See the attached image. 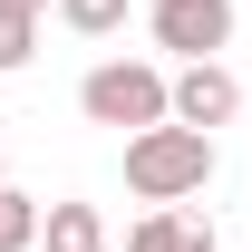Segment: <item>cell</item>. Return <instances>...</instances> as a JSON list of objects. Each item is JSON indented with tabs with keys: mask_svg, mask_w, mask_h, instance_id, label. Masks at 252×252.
I'll return each instance as SVG.
<instances>
[{
	"mask_svg": "<svg viewBox=\"0 0 252 252\" xmlns=\"http://www.w3.org/2000/svg\"><path fill=\"white\" fill-rule=\"evenodd\" d=\"M204 185H214V136H194V126L126 136V194L136 204H194Z\"/></svg>",
	"mask_w": 252,
	"mask_h": 252,
	"instance_id": "cell-1",
	"label": "cell"
},
{
	"mask_svg": "<svg viewBox=\"0 0 252 252\" xmlns=\"http://www.w3.org/2000/svg\"><path fill=\"white\" fill-rule=\"evenodd\" d=\"M78 117H88V126H117V136L165 126V68L156 59H97L88 78H78Z\"/></svg>",
	"mask_w": 252,
	"mask_h": 252,
	"instance_id": "cell-2",
	"label": "cell"
},
{
	"mask_svg": "<svg viewBox=\"0 0 252 252\" xmlns=\"http://www.w3.org/2000/svg\"><path fill=\"white\" fill-rule=\"evenodd\" d=\"M243 117V78L223 59H194V68H175L165 78V126H194V136H214V126H233Z\"/></svg>",
	"mask_w": 252,
	"mask_h": 252,
	"instance_id": "cell-3",
	"label": "cell"
},
{
	"mask_svg": "<svg viewBox=\"0 0 252 252\" xmlns=\"http://www.w3.org/2000/svg\"><path fill=\"white\" fill-rule=\"evenodd\" d=\"M146 39L194 68L214 49H233V0H146Z\"/></svg>",
	"mask_w": 252,
	"mask_h": 252,
	"instance_id": "cell-4",
	"label": "cell"
},
{
	"mask_svg": "<svg viewBox=\"0 0 252 252\" xmlns=\"http://www.w3.org/2000/svg\"><path fill=\"white\" fill-rule=\"evenodd\" d=\"M126 252H223V243H214V233L185 214V204H156V214L126 233Z\"/></svg>",
	"mask_w": 252,
	"mask_h": 252,
	"instance_id": "cell-5",
	"label": "cell"
},
{
	"mask_svg": "<svg viewBox=\"0 0 252 252\" xmlns=\"http://www.w3.org/2000/svg\"><path fill=\"white\" fill-rule=\"evenodd\" d=\"M39 243L49 252H107V223H97V204H49L39 214Z\"/></svg>",
	"mask_w": 252,
	"mask_h": 252,
	"instance_id": "cell-6",
	"label": "cell"
},
{
	"mask_svg": "<svg viewBox=\"0 0 252 252\" xmlns=\"http://www.w3.org/2000/svg\"><path fill=\"white\" fill-rule=\"evenodd\" d=\"M59 10V30H78V39H117L126 30V0H49Z\"/></svg>",
	"mask_w": 252,
	"mask_h": 252,
	"instance_id": "cell-7",
	"label": "cell"
},
{
	"mask_svg": "<svg viewBox=\"0 0 252 252\" xmlns=\"http://www.w3.org/2000/svg\"><path fill=\"white\" fill-rule=\"evenodd\" d=\"M30 243H39V204L20 185H0V252H30Z\"/></svg>",
	"mask_w": 252,
	"mask_h": 252,
	"instance_id": "cell-8",
	"label": "cell"
},
{
	"mask_svg": "<svg viewBox=\"0 0 252 252\" xmlns=\"http://www.w3.org/2000/svg\"><path fill=\"white\" fill-rule=\"evenodd\" d=\"M30 49H39V20L0 10V78H10V68H30Z\"/></svg>",
	"mask_w": 252,
	"mask_h": 252,
	"instance_id": "cell-9",
	"label": "cell"
},
{
	"mask_svg": "<svg viewBox=\"0 0 252 252\" xmlns=\"http://www.w3.org/2000/svg\"><path fill=\"white\" fill-rule=\"evenodd\" d=\"M0 10H20V20H39V10H49V0H0Z\"/></svg>",
	"mask_w": 252,
	"mask_h": 252,
	"instance_id": "cell-10",
	"label": "cell"
},
{
	"mask_svg": "<svg viewBox=\"0 0 252 252\" xmlns=\"http://www.w3.org/2000/svg\"><path fill=\"white\" fill-rule=\"evenodd\" d=\"M0 156H10V117H0ZM0 185H10V175H0Z\"/></svg>",
	"mask_w": 252,
	"mask_h": 252,
	"instance_id": "cell-11",
	"label": "cell"
},
{
	"mask_svg": "<svg viewBox=\"0 0 252 252\" xmlns=\"http://www.w3.org/2000/svg\"><path fill=\"white\" fill-rule=\"evenodd\" d=\"M233 10H243V0H233Z\"/></svg>",
	"mask_w": 252,
	"mask_h": 252,
	"instance_id": "cell-12",
	"label": "cell"
},
{
	"mask_svg": "<svg viewBox=\"0 0 252 252\" xmlns=\"http://www.w3.org/2000/svg\"><path fill=\"white\" fill-rule=\"evenodd\" d=\"M107 252H117V243H107Z\"/></svg>",
	"mask_w": 252,
	"mask_h": 252,
	"instance_id": "cell-13",
	"label": "cell"
}]
</instances>
